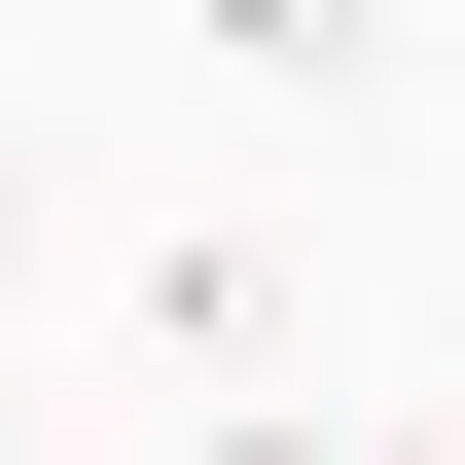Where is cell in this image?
<instances>
[{
    "label": "cell",
    "mask_w": 465,
    "mask_h": 465,
    "mask_svg": "<svg viewBox=\"0 0 465 465\" xmlns=\"http://www.w3.org/2000/svg\"><path fill=\"white\" fill-rule=\"evenodd\" d=\"M430 430H465V394H430Z\"/></svg>",
    "instance_id": "cell-5"
},
{
    "label": "cell",
    "mask_w": 465,
    "mask_h": 465,
    "mask_svg": "<svg viewBox=\"0 0 465 465\" xmlns=\"http://www.w3.org/2000/svg\"><path fill=\"white\" fill-rule=\"evenodd\" d=\"M36 215H72V179H36V143H0V287H36Z\"/></svg>",
    "instance_id": "cell-3"
},
{
    "label": "cell",
    "mask_w": 465,
    "mask_h": 465,
    "mask_svg": "<svg viewBox=\"0 0 465 465\" xmlns=\"http://www.w3.org/2000/svg\"><path fill=\"white\" fill-rule=\"evenodd\" d=\"M215 465H465V430H322V394H215Z\"/></svg>",
    "instance_id": "cell-2"
},
{
    "label": "cell",
    "mask_w": 465,
    "mask_h": 465,
    "mask_svg": "<svg viewBox=\"0 0 465 465\" xmlns=\"http://www.w3.org/2000/svg\"><path fill=\"white\" fill-rule=\"evenodd\" d=\"M0 465H36V394H0Z\"/></svg>",
    "instance_id": "cell-4"
},
{
    "label": "cell",
    "mask_w": 465,
    "mask_h": 465,
    "mask_svg": "<svg viewBox=\"0 0 465 465\" xmlns=\"http://www.w3.org/2000/svg\"><path fill=\"white\" fill-rule=\"evenodd\" d=\"M215 36H251V72H322V108H394V72H430V0H215Z\"/></svg>",
    "instance_id": "cell-1"
}]
</instances>
